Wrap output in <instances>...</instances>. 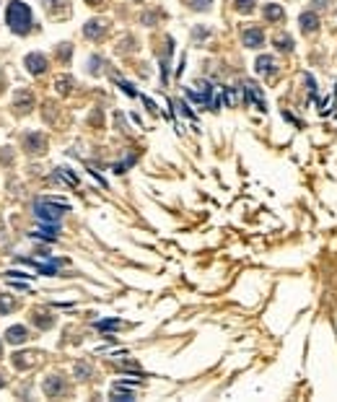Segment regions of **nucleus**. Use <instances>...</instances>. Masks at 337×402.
Instances as JSON below:
<instances>
[{
	"label": "nucleus",
	"instance_id": "f257e3e1",
	"mask_svg": "<svg viewBox=\"0 0 337 402\" xmlns=\"http://www.w3.org/2000/svg\"><path fill=\"white\" fill-rule=\"evenodd\" d=\"M6 24L18 36L29 34V29H31V8L24 3V0H11L8 11H6Z\"/></svg>",
	"mask_w": 337,
	"mask_h": 402
},
{
	"label": "nucleus",
	"instance_id": "f03ea898",
	"mask_svg": "<svg viewBox=\"0 0 337 402\" xmlns=\"http://www.w3.org/2000/svg\"><path fill=\"white\" fill-rule=\"evenodd\" d=\"M65 213H68V205L57 203V200H36L34 203V216L41 223H60Z\"/></svg>",
	"mask_w": 337,
	"mask_h": 402
},
{
	"label": "nucleus",
	"instance_id": "7ed1b4c3",
	"mask_svg": "<svg viewBox=\"0 0 337 402\" xmlns=\"http://www.w3.org/2000/svg\"><path fill=\"white\" fill-rule=\"evenodd\" d=\"M241 42H244V47H249V50H257V47L265 45V31H262L260 26H249V29H244V34H241Z\"/></svg>",
	"mask_w": 337,
	"mask_h": 402
},
{
	"label": "nucleus",
	"instance_id": "20e7f679",
	"mask_svg": "<svg viewBox=\"0 0 337 402\" xmlns=\"http://www.w3.org/2000/svg\"><path fill=\"white\" fill-rule=\"evenodd\" d=\"M24 65H26V70H29L31 75H41V73L47 70V57H45V55L31 52V55H26V57H24Z\"/></svg>",
	"mask_w": 337,
	"mask_h": 402
},
{
	"label": "nucleus",
	"instance_id": "39448f33",
	"mask_svg": "<svg viewBox=\"0 0 337 402\" xmlns=\"http://www.w3.org/2000/svg\"><path fill=\"white\" fill-rule=\"evenodd\" d=\"M244 96H246V101H255L260 112H265V109H267V107H265V99H262L260 86H255L251 80H249V83H244Z\"/></svg>",
	"mask_w": 337,
	"mask_h": 402
},
{
	"label": "nucleus",
	"instance_id": "423d86ee",
	"mask_svg": "<svg viewBox=\"0 0 337 402\" xmlns=\"http://www.w3.org/2000/svg\"><path fill=\"white\" fill-rule=\"evenodd\" d=\"M26 337H29V330L24 325H13V327L6 330V340L11 345H21V343H26Z\"/></svg>",
	"mask_w": 337,
	"mask_h": 402
},
{
	"label": "nucleus",
	"instance_id": "0eeeda50",
	"mask_svg": "<svg viewBox=\"0 0 337 402\" xmlns=\"http://www.w3.org/2000/svg\"><path fill=\"white\" fill-rule=\"evenodd\" d=\"M24 145H26V151H31V153H41V151L47 148V140H45V135H39V133H29L26 140H24Z\"/></svg>",
	"mask_w": 337,
	"mask_h": 402
},
{
	"label": "nucleus",
	"instance_id": "6e6552de",
	"mask_svg": "<svg viewBox=\"0 0 337 402\" xmlns=\"http://www.w3.org/2000/svg\"><path fill=\"white\" fill-rule=\"evenodd\" d=\"M299 24H301V31H304V34H314V31L319 29V18H317V13H314V11L301 13Z\"/></svg>",
	"mask_w": 337,
	"mask_h": 402
},
{
	"label": "nucleus",
	"instance_id": "1a4fd4ad",
	"mask_svg": "<svg viewBox=\"0 0 337 402\" xmlns=\"http://www.w3.org/2000/svg\"><path fill=\"white\" fill-rule=\"evenodd\" d=\"M62 389H65V382H62V376H47V379H45V392H47L50 397L60 394Z\"/></svg>",
	"mask_w": 337,
	"mask_h": 402
},
{
	"label": "nucleus",
	"instance_id": "9d476101",
	"mask_svg": "<svg viewBox=\"0 0 337 402\" xmlns=\"http://www.w3.org/2000/svg\"><path fill=\"white\" fill-rule=\"evenodd\" d=\"M21 262L29 265V267H34V270H39V275H57L55 265H45V262H36V260H26V257H21Z\"/></svg>",
	"mask_w": 337,
	"mask_h": 402
},
{
	"label": "nucleus",
	"instance_id": "9b49d317",
	"mask_svg": "<svg viewBox=\"0 0 337 402\" xmlns=\"http://www.w3.org/2000/svg\"><path fill=\"white\" fill-rule=\"evenodd\" d=\"M83 34H86L89 39H99V36L104 34V24H101V21H89L86 29H83Z\"/></svg>",
	"mask_w": 337,
	"mask_h": 402
},
{
	"label": "nucleus",
	"instance_id": "f8f14e48",
	"mask_svg": "<svg viewBox=\"0 0 337 402\" xmlns=\"http://www.w3.org/2000/svg\"><path fill=\"white\" fill-rule=\"evenodd\" d=\"M257 73H272L275 70V60L270 57V55H262V57H257Z\"/></svg>",
	"mask_w": 337,
	"mask_h": 402
},
{
	"label": "nucleus",
	"instance_id": "ddd939ff",
	"mask_svg": "<svg viewBox=\"0 0 337 402\" xmlns=\"http://www.w3.org/2000/svg\"><path fill=\"white\" fill-rule=\"evenodd\" d=\"M265 18H267V21H280V18H283V8L275 6V3L265 6Z\"/></svg>",
	"mask_w": 337,
	"mask_h": 402
},
{
	"label": "nucleus",
	"instance_id": "4468645a",
	"mask_svg": "<svg viewBox=\"0 0 337 402\" xmlns=\"http://www.w3.org/2000/svg\"><path fill=\"white\" fill-rule=\"evenodd\" d=\"M117 327H122V322H119V319H104V322H96V330H101V332H107V330H117Z\"/></svg>",
	"mask_w": 337,
	"mask_h": 402
},
{
	"label": "nucleus",
	"instance_id": "2eb2a0df",
	"mask_svg": "<svg viewBox=\"0 0 337 402\" xmlns=\"http://www.w3.org/2000/svg\"><path fill=\"white\" fill-rule=\"evenodd\" d=\"M275 47L283 50V52H290L293 50V39L290 36H275Z\"/></svg>",
	"mask_w": 337,
	"mask_h": 402
},
{
	"label": "nucleus",
	"instance_id": "dca6fc26",
	"mask_svg": "<svg viewBox=\"0 0 337 402\" xmlns=\"http://www.w3.org/2000/svg\"><path fill=\"white\" fill-rule=\"evenodd\" d=\"M34 322H36L41 330H47V327L55 325V319H52V316H45V314H34Z\"/></svg>",
	"mask_w": 337,
	"mask_h": 402
},
{
	"label": "nucleus",
	"instance_id": "f3484780",
	"mask_svg": "<svg viewBox=\"0 0 337 402\" xmlns=\"http://www.w3.org/2000/svg\"><path fill=\"white\" fill-rule=\"evenodd\" d=\"M29 364H31V355H26V353L13 355V366H16V369H26Z\"/></svg>",
	"mask_w": 337,
	"mask_h": 402
},
{
	"label": "nucleus",
	"instance_id": "a211bd4d",
	"mask_svg": "<svg viewBox=\"0 0 337 402\" xmlns=\"http://www.w3.org/2000/svg\"><path fill=\"white\" fill-rule=\"evenodd\" d=\"M234 8L241 11V13H249L251 8H255V0H234Z\"/></svg>",
	"mask_w": 337,
	"mask_h": 402
},
{
	"label": "nucleus",
	"instance_id": "6ab92c4d",
	"mask_svg": "<svg viewBox=\"0 0 337 402\" xmlns=\"http://www.w3.org/2000/svg\"><path fill=\"white\" fill-rule=\"evenodd\" d=\"M55 86H57L60 94H68V91L73 89V80H70L68 75H62V78H57V83H55Z\"/></svg>",
	"mask_w": 337,
	"mask_h": 402
},
{
	"label": "nucleus",
	"instance_id": "aec40b11",
	"mask_svg": "<svg viewBox=\"0 0 337 402\" xmlns=\"http://www.w3.org/2000/svg\"><path fill=\"white\" fill-rule=\"evenodd\" d=\"M184 3H187L192 11H207V8H210V0H184Z\"/></svg>",
	"mask_w": 337,
	"mask_h": 402
},
{
	"label": "nucleus",
	"instance_id": "412c9836",
	"mask_svg": "<svg viewBox=\"0 0 337 402\" xmlns=\"http://www.w3.org/2000/svg\"><path fill=\"white\" fill-rule=\"evenodd\" d=\"M34 275H26V272H21V270H8L6 272V280H31Z\"/></svg>",
	"mask_w": 337,
	"mask_h": 402
},
{
	"label": "nucleus",
	"instance_id": "4be33fe9",
	"mask_svg": "<svg viewBox=\"0 0 337 402\" xmlns=\"http://www.w3.org/2000/svg\"><path fill=\"white\" fill-rule=\"evenodd\" d=\"M16 304H13V299L11 296H0V314H6V311H11Z\"/></svg>",
	"mask_w": 337,
	"mask_h": 402
},
{
	"label": "nucleus",
	"instance_id": "5701e85b",
	"mask_svg": "<svg viewBox=\"0 0 337 402\" xmlns=\"http://www.w3.org/2000/svg\"><path fill=\"white\" fill-rule=\"evenodd\" d=\"M57 174H60L65 182H70V184H78V177H75L73 172H68V169H57Z\"/></svg>",
	"mask_w": 337,
	"mask_h": 402
},
{
	"label": "nucleus",
	"instance_id": "b1692460",
	"mask_svg": "<svg viewBox=\"0 0 337 402\" xmlns=\"http://www.w3.org/2000/svg\"><path fill=\"white\" fill-rule=\"evenodd\" d=\"M117 83H119V89H122L124 94H128V96H138V91H135V89L128 83V80H117Z\"/></svg>",
	"mask_w": 337,
	"mask_h": 402
},
{
	"label": "nucleus",
	"instance_id": "393cba45",
	"mask_svg": "<svg viewBox=\"0 0 337 402\" xmlns=\"http://www.w3.org/2000/svg\"><path fill=\"white\" fill-rule=\"evenodd\" d=\"M179 109H182V112H184V114H187L189 119H195V112H192V109H189V107H187L184 101H179Z\"/></svg>",
	"mask_w": 337,
	"mask_h": 402
},
{
	"label": "nucleus",
	"instance_id": "a878e982",
	"mask_svg": "<svg viewBox=\"0 0 337 402\" xmlns=\"http://www.w3.org/2000/svg\"><path fill=\"white\" fill-rule=\"evenodd\" d=\"M75 374H78V376H89V366H78Z\"/></svg>",
	"mask_w": 337,
	"mask_h": 402
},
{
	"label": "nucleus",
	"instance_id": "bb28decb",
	"mask_svg": "<svg viewBox=\"0 0 337 402\" xmlns=\"http://www.w3.org/2000/svg\"><path fill=\"white\" fill-rule=\"evenodd\" d=\"M3 384H6V382H3V376H0V387H3Z\"/></svg>",
	"mask_w": 337,
	"mask_h": 402
},
{
	"label": "nucleus",
	"instance_id": "cd10ccee",
	"mask_svg": "<svg viewBox=\"0 0 337 402\" xmlns=\"http://www.w3.org/2000/svg\"><path fill=\"white\" fill-rule=\"evenodd\" d=\"M0 355H3V345H0Z\"/></svg>",
	"mask_w": 337,
	"mask_h": 402
},
{
	"label": "nucleus",
	"instance_id": "c85d7f7f",
	"mask_svg": "<svg viewBox=\"0 0 337 402\" xmlns=\"http://www.w3.org/2000/svg\"><path fill=\"white\" fill-rule=\"evenodd\" d=\"M47 3H50V0H47Z\"/></svg>",
	"mask_w": 337,
	"mask_h": 402
}]
</instances>
